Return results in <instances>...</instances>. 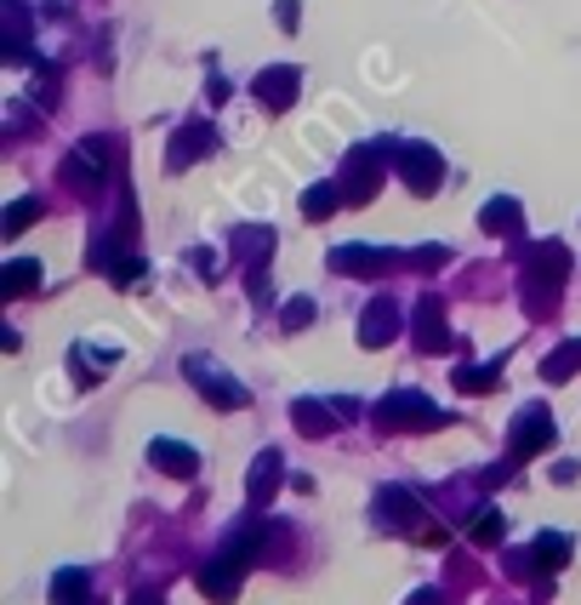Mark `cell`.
Returning a JSON list of instances; mask_svg holds the SVG:
<instances>
[{"label":"cell","mask_w":581,"mask_h":605,"mask_svg":"<svg viewBox=\"0 0 581 605\" xmlns=\"http://www.w3.org/2000/svg\"><path fill=\"white\" fill-rule=\"evenodd\" d=\"M564 275H570V246H559V241L525 246V309H530V315H547V309H553Z\"/></svg>","instance_id":"1"},{"label":"cell","mask_w":581,"mask_h":605,"mask_svg":"<svg viewBox=\"0 0 581 605\" xmlns=\"http://www.w3.org/2000/svg\"><path fill=\"white\" fill-rule=\"evenodd\" d=\"M115 166H120V144H115V138H80L75 149L63 155L57 183H63V189H75V194H97L103 178H109Z\"/></svg>","instance_id":"2"},{"label":"cell","mask_w":581,"mask_h":605,"mask_svg":"<svg viewBox=\"0 0 581 605\" xmlns=\"http://www.w3.org/2000/svg\"><path fill=\"white\" fill-rule=\"evenodd\" d=\"M376 428L383 434H433V428H444L451 417H444L428 394H417V389H394V394H383L376 400Z\"/></svg>","instance_id":"3"},{"label":"cell","mask_w":581,"mask_h":605,"mask_svg":"<svg viewBox=\"0 0 581 605\" xmlns=\"http://www.w3.org/2000/svg\"><path fill=\"white\" fill-rule=\"evenodd\" d=\"M383 178H388V149H383V144L348 149V155H342V178H336L342 206H370L376 189H383Z\"/></svg>","instance_id":"4"},{"label":"cell","mask_w":581,"mask_h":605,"mask_svg":"<svg viewBox=\"0 0 581 605\" xmlns=\"http://www.w3.org/2000/svg\"><path fill=\"white\" fill-rule=\"evenodd\" d=\"M376 526H383V531H405V537H428V543H439V531L428 526L422 497L410 491V486H383V491H376Z\"/></svg>","instance_id":"5"},{"label":"cell","mask_w":581,"mask_h":605,"mask_svg":"<svg viewBox=\"0 0 581 605\" xmlns=\"http://www.w3.org/2000/svg\"><path fill=\"white\" fill-rule=\"evenodd\" d=\"M183 378L205 394V406H217V412H246L251 406V389L239 383V378H228L223 365H212L205 354H189L183 360Z\"/></svg>","instance_id":"6"},{"label":"cell","mask_w":581,"mask_h":605,"mask_svg":"<svg viewBox=\"0 0 581 605\" xmlns=\"http://www.w3.org/2000/svg\"><path fill=\"white\" fill-rule=\"evenodd\" d=\"M394 172L410 194H439L444 189V155L433 144H394Z\"/></svg>","instance_id":"7"},{"label":"cell","mask_w":581,"mask_h":605,"mask_svg":"<svg viewBox=\"0 0 581 605\" xmlns=\"http://www.w3.org/2000/svg\"><path fill=\"white\" fill-rule=\"evenodd\" d=\"M553 441H559L553 412H547V406H525L519 417H513V428H507V457L513 463H519V457H541Z\"/></svg>","instance_id":"8"},{"label":"cell","mask_w":581,"mask_h":605,"mask_svg":"<svg viewBox=\"0 0 581 605\" xmlns=\"http://www.w3.org/2000/svg\"><path fill=\"white\" fill-rule=\"evenodd\" d=\"M205 155H217V126L212 120H189L171 131V144H165V172H189L194 160Z\"/></svg>","instance_id":"9"},{"label":"cell","mask_w":581,"mask_h":605,"mask_svg":"<svg viewBox=\"0 0 581 605\" xmlns=\"http://www.w3.org/2000/svg\"><path fill=\"white\" fill-rule=\"evenodd\" d=\"M297 92H302V70H291V63H273V70H262L251 81V97H257L268 115H286L297 104Z\"/></svg>","instance_id":"10"},{"label":"cell","mask_w":581,"mask_h":605,"mask_svg":"<svg viewBox=\"0 0 581 605\" xmlns=\"http://www.w3.org/2000/svg\"><path fill=\"white\" fill-rule=\"evenodd\" d=\"M280 486H286V457L280 452H257V463H251V475H246V502H251V514H262L273 497H280Z\"/></svg>","instance_id":"11"},{"label":"cell","mask_w":581,"mask_h":605,"mask_svg":"<svg viewBox=\"0 0 581 605\" xmlns=\"http://www.w3.org/2000/svg\"><path fill=\"white\" fill-rule=\"evenodd\" d=\"M394 263H399V252H388V246H336L331 252L336 275H359V280H383Z\"/></svg>","instance_id":"12"},{"label":"cell","mask_w":581,"mask_h":605,"mask_svg":"<svg viewBox=\"0 0 581 605\" xmlns=\"http://www.w3.org/2000/svg\"><path fill=\"white\" fill-rule=\"evenodd\" d=\"M399 302L394 297H370L365 315H359V349H388L399 338Z\"/></svg>","instance_id":"13"},{"label":"cell","mask_w":581,"mask_h":605,"mask_svg":"<svg viewBox=\"0 0 581 605\" xmlns=\"http://www.w3.org/2000/svg\"><path fill=\"white\" fill-rule=\"evenodd\" d=\"M417 349L422 354H451L456 349V331L444 326V297H433V291L417 302Z\"/></svg>","instance_id":"14"},{"label":"cell","mask_w":581,"mask_h":605,"mask_svg":"<svg viewBox=\"0 0 581 605\" xmlns=\"http://www.w3.org/2000/svg\"><path fill=\"white\" fill-rule=\"evenodd\" d=\"M200 594L205 599H217V605H228V599H239V588H246V565H234L228 554H217V560H205L200 565Z\"/></svg>","instance_id":"15"},{"label":"cell","mask_w":581,"mask_h":605,"mask_svg":"<svg viewBox=\"0 0 581 605\" xmlns=\"http://www.w3.org/2000/svg\"><path fill=\"white\" fill-rule=\"evenodd\" d=\"M478 229L496 234V241H525V206L513 194H496V200L478 206Z\"/></svg>","instance_id":"16"},{"label":"cell","mask_w":581,"mask_h":605,"mask_svg":"<svg viewBox=\"0 0 581 605\" xmlns=\"http://www.w3.org/2000/svg\"><path fill=\"white\" fill-rule=\"evenodd\" d=\"M149 463L160 468V475H171V480H194L200 475V452L183 446V441H149Z\"/></svg>","instance_id":"17"},{"label":"cell","mask_w":581,"mask_h":605,"mask_svg":"<svg viewBox=\"0 0 581 605\" xmlns=\"http://www.w3.org/2000/svg\"><path fill=\"white\" fill-rule=\"evenodd\" d=\"M268 252H273V229L246 223V229H234V234H228V257H239V263H246V275L268 263Z\"/></svg>","instance_id":"18"},{"label":"cell","mask_w":581,"mask_h":605,"mask_svg":"<svg viewBox=\"0 0 581 605\" xmlns=\"http://www.w3.org/2000/svg\"><path fill=\"white\" fill-rule=\"evenodd\" d=\"M262 549H268V526H262V520L251 514V520L239 526V531H228V537H223V549H217V554H228L234 565H251V560H257Z\"/></svg>","instance_id":"19"},{"label":"cell","mask_w":581,"mask_h":605,"mask_svg":"<svg viewBox=\"0 0 581 605\" xmlns=\"http://www.w3.org/2000/svg\"><path fill=\"white\" fill-rule=\"evenodd\" d=\"M291 423H297V434H308V441H325V434H336V406H325V400H297L291 406Z\"/></svg>","instance_id":"20"},{"label":"cell","mask_w":581,"mask_h":605,"mask_svg":"<svg viewBox=\"0 0 581 605\" xmlns=\"http://www.w3.org/2000/svg\"><path fill=\"white\" fill-rule=\"evenodd\" d=\"M502 365H507V354L478 360V365H462V372H451V383H456L462 394H491V389H502Z\"/></svg>","instance_id":"21"},{"label":"cell","mask_w":581,"mask_h":605,"mask_svg":"<svg viewBox=\"0 0 581 605\" xmlns=\"http://www.w3.org/2000/svg\"><path fill=\"white\" fill-rule=\"evenodd\" d=\"M86 599H92V571L63 565L52 577V605H86Z\"/></svg>","instance_id":"22"},{"label":"cell","mask_w":581,"mask_h":605,"mask_svg":"<svg viewBox=\"0 0 581 605\" xmlns=\"http://www.w3.org/2000/svg\"><path fill=\"white\" fill-rule=\"evenodd\" d=\"M46 217V200L41 194H23V200H12L7 212H0V234H7V241H18V234L29 229V223H41Z\"/></svg>","instance_id":"23"},{"label":"cell","mask_w":581,"mask_h":605,"mask_svg":"<svg viewBox=\"0 0 581 605\" xmlns=\"http://www.w3.org/2000/svg\"><path fill=\"white\" fill-rule=\"evenodd\" d=\"M34 286H41V263L34 257H12L0 268V297H29Z\"/></svg>","instance_id":"24"},{"label":"cell","mask_w":581,"mask_h":605,"mask_svg":"<svg viewBox=\"0 0 581 605\" xmlns=\"http://www.w3.org/2000/svg\"><path fill=\"white\" fill-rule=\"evenodd\" d=\"M530 560H536V571H564V560H570V537H564V531H541L536 543H530Z\"/></svg>","instance_id":"25"},{"label":"cell","mask_w":581,"mask_h":605,"mask_svg":"<svg viewBox=\"0 0 581 605\" xmlns=\"http://www.w3.org/2000/svg\"><path fill=\"white\" fill-rule=\"evenodd\" d=\"M575 372H581V338H570V343H559L553 354H547V360H541V378H547V383H570Z\"/></svg>","instance_id":"26"},{"label":"cell","mask_w":581,"mask_h":605,"mask_svg":"<svg viewBox=\"0 0 581 605\" xmlns=\"http://www.w3.org/2000/svg\"><path fill=\"white\" fill-rule=\"evenodd\" d=\"M7 63H29V12H23V0H7Z\"/></svg>","instance_id":"27"},{"label":"cell","mask_w":581,"mask_h":605,"mask_svg":"<svg viewBox=\"0 0 581 605\" xmlns=\"http://www.w3.org/2000/svg\"><path fill=\"white\" fill-rule=\"evenodd\" d=\"M336 206H342V189H336V183H308V189H302V217H308V223H325Z\"/></svg>","instance_id":"28"},{"label":"cell","mask_w":581,"mask_h":605,"mask_svg":"<svg viewBox=\"0 0 581 605\" xmlns=\"http://www.w3.org/2000/svg\"><path fill=\"white\" fill-rule=\"evenodd\" d=\"M109 280H115L120 291H137V286H149V263H143V257H120V263L109 268Z\"/></svg>","instance_id":"29"},{"label":"cell","mask_w":581,"mask_h":605,"mask_svg":"<svg viewBox=\"0 0 581 605\" xmlns=\"http://www.w3.org/2000/svg\"><path fill=\"white\" fill-rule=\"evenodd\" d=\"M502 531H507V520H502V509H485V514H478V520H473V531H467V537H473V543H478V549H496V543H502Z\"/></svg>","instance_id":"30"},{"label":"cell","mask_w":581,"mask_h":605,"mask_svg":"<svg viewBox=\"0 0 581 605\" xmlns=\"http://www.w3.org/2000/svg\"><path fill=\"white\" fill-rule=\"evenodd\" d=\"M280 326H286V331H302V326H314V297H291L286 309H280Z\"/></svg>","instance_id":"31"},{"label":"cell","mask_w":581,"mask_h":605,"mask_svg":"<svg viewBox=\"0 0 581 605\" xmlns=\"http://www.w3.org/2000/svg\"><path fill=\"white\" fill-rule=\"evenodd\" d=\"M410 263H417V268H444V263H451V252H444V246H417V252H410Z\"/></svg>","instance_id":"32"},{"label":"cell","mask_w":581,"mask_h":605,"mask_svg":"<svg viewBox=\"0 0 581 605\" xmlns=\"http://www.w3.org/2000/svg\"><path fill=\"white\" fill-rule=\"evenodd\" d=\"M273 18H280V29L291 35V29L302 23V12H297V0H273Z\"/></svg>","instance_id":"33"},{"label":"cell","mask_w":581,"mask_h":605,"mask_svg":"<svg viewBox=\"0 0 581 605\" xmlns=\"http://www.w3.org/2000/svg\"><path fill=\"white\" fill-rule=\"evenodd\" d=\"M507 571H513V577H536V560H530V549L507 554Z\"/></svg>","instance_id":"34"},{"label":"cell","mask_w":581,"mask_h":605,"mask_svg":"<svg viewBox=\"0 0 581 605\" xmlns=\"http://www.w3.org/2000/svg\"><path fill=\"white\" fill-rule=\"evenodd\" d=\"M485 486H502V480H513V463H496V468H485V475H478Z\"/></svg>","instance_id":"35"},{"label":"cell","mask_w":581,"mask_h":605,"mask_svg":"<svg viewBox=\"0 0 581 605\" xmlns=\"http://www.w3.org/2000/svg\"><path fill=\"white\" fill-rule=\"evenodd\" d=\"M405 605H444V594H439V588H417Z\"/></svg>","instance_id":"36"},{"label":"cell","mask_w":581,"mask_h":605,"mask_svg":"<svg viewBox=\"0 0 581 605\" xmlns=\"http://www.w3.org/2000/svg\"><path fill=\"white\" fill-rule=\"evenodd\" d=\"M131 605H165V599H160V594H137Z\"/></svg>","instance_id":"37"}]
</instances>
